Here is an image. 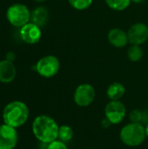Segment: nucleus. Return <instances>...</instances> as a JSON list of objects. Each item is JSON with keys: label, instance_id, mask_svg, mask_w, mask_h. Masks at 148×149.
Wrapping results in <instances>:
<instances>
[{"label": "nucleus", "instance_id": "nucleus-9", "mask_svg": "<svg viewBox=\"0 0 148 149\" xmlns=\"http://www.w3.org/2000/svg\"><path fill=\"white\" fill-rule=\"evenodd\" d=\"M128 41L132 45H140L148 39V26L143 23L133 24L127 32Z\"/></svg>", "mask_w": 148, "mask_h": 149}, {"label": "nucleus", "instance_id": "nucleus-3", "mask_svg": "<svg viewBox=\"0 0 148 149\" xmlns=\"http://www.w3.org/2000/svg\"><path fill=\"white\" fill-rule=\"evenodd\" d=\"M120 138L127 147H139L147 138L145 127L141 123L131 122L122 127L120 133Z\"/></svg>", "mask_w": 148, "mask_h": 149}, {"label": "nucleus", "instance_id": "nucleus-5", "mask_svg": "<svg viewBox=\"0 0 148 149\" xmlns=\"http://www.w3.org/2000/svg\"><path fill=\"white\" fill-rule=\"evenodd\" d=\"M60 63L57 57L47 55L41 58L36 64V71L38 73L46 79L54 77L59 71Z\"/></svg>", "mask_w": 148, "mask_h": 149}, {"label": "nucleus", "instance_id": "nucleus-18", "mask_svg": "<svg viewBox=\"0 0 148 149\" xmlns=\"http://www.w3.org/2000/svg\"><path fill=\"white\" fill-rule=\"evenodd\" d=\"M68 2L72 7L79 10L88 9L92 3V0H68Z\"/></svg>", "mask_w": 148, "mask_h": 149}, {"label": "nucleus", "instance_id": "nucleus-8", "mask_svg": "<svg viewBox=\"0 0 148 149\" xmlns=\"http://www.w3.org/2000/svg\"><path fill=\"white\" fill-rule=\"evenodd\" d=\"M18 143L17 128L7 124L0 125V149H14Z\"/></svg>", "mask_w": 148, "mask_h": 149}, {"label": "nucleus", "instance_id": "nucleus-23", "mask_svg": "<svg viewBox=\"0 0 148 149\" xmlns=\"http://www.w3.org/2000/svg\"><path fill=\"white\" fill-rule=\"evenodd\" d=\"M101 125H102V127H103L104 128H106H106H108V127L112 125V123H111V122H110L106 118H105V119L102 120Z\"/></svg>", "mask_w": 148, "mask_h": 149}, {"label": "nucleus", "instance_id": "nucleus-25", "mask_svg": "<svg viewBox=\"0 0 148 149\" xmlns=\"http://www.w3.org/2000/svg\"><path fill=\"white\" fill-rule=\"evenodd\" d=\"M131 1H133V2H134V3H137L144 2V0H131Z\"/></svg>", "mask_w": 148, "mask_h": 149}, {"label": "nucleus", "instance_id": "nucleus-26", "mask_svg": "<svg viewBox=\"0 0 148 149\" xmlns=\"http://www.w3.org/2000/svg\"><path fill=\"white\" fill-rule=\"evenodd\" d=\"M35 2H38V3H41V2H44L46 0H34Z\"/></svg>", "mask_w": 148, "mask_h": 149}, {"label": "nucleus", "instance_id": "nucleus-22", "mask_svg": "<svg viewBox=\"0 0 148 149\" xmlns=\"http://www.w3.org/2000/svg\"><path fill=\"white\" fill-rule=\"evenodd\" d=\"M15 58H16V55L13 52H9L7 54H6V60H9L10 62H13L15 60Z\"/></svg>", "mask_w": 148, "mask_h": 149}, {"label": "nucleus", "instance_id": "nucleus-7", "mask_svg": "<svg viewBox=\"0 0 148 149\" xmlns=\"http://www.w3.org/2000/svg\"><path fill=\"white\" fill-rule=\"evenodd\" d=\"M96 92L94 87L90 84H81L75 89L73 100L77 106L85 107L90 106L95 99Z\"/></svg>", "mask_w": 148, "mask_h": 149}, {"label": "nucleus", "instance_id": "nucleus-21", "mask_svg": "<svg viewBox=\"0 0 148 149\" xmlns=\"http://www.w3.org/2000/svg\"><path fill=\"white\" fill-rule=\"evenodd\" d=\"M142 125H147L148 124V112L145 111L142 112V120H141Z\"/></svg>", "mask_w": 148, "mask_h": 149}, {"label": "nucleus", "instance_id": "nucleus-17", "mask_svg": "<svg viewBox=\"0 0 148 149\" xmlns=\"http://www.w3.org/2000/svg\"><path fill=\"white\" fill-rule=\"evenodd\" d=\"M127 57L131 61L138 62L143 57V51L140 45H133L127 51Z\"/></svg>", "mask_w": 148, "mask_h": 149}, {"label": "nucleus", "instance_id": "nucleus-4", "mask_svg": "<svg viewBox=\"0 0 148 149\" xmlns=\"http://www.w3.org/2000/svg\"><path fill=\"white\" fill-rule=\"evenodd\" d=\"M7 20L15 27H22L31 20V12L28 7L23 3L10 5L6 11Z\"/></svg>", "mask_w": 148, "mask_h": 149}, {"label": "nucleus", "instance_id": "nucleus-14", "mask_svg": "<svg viewBox=\"0 0 148 149\" xmlns=\"http://www.w3.org/2000/svg\"><path fill=\"white\" fill-rule=\"evenodd\" d=\"M125 93L126 87L120 82L112 83L106 90V95L111 100H120Z\"/></svg>", "mask_w": 148, "mask_h": 149}, {"label": "nucleus", "instance_id": "nucleus-12", "mask_svg": "<svg viewBox=\"0 0 148 149\" xmlns=\"http://www.w3.org/2000/svg\"><path fill=\"white\" fill-rule=\"evenodd\" d=\"M108 41L109 43L117 48H122L126 45L128 41L127 33L120 28H113L108 32Z\"/></svg>", "mask_w": 148, "mask_h": 149}, {"label": "nucleus", "instance_id": "nucleus-20", "mask_svg": "<svg viewBox=\"0 0 148 149\" xmlns=\"http://www.w3.org/2000/svg\"><path fill=\"white\" fill-rule=\"evenodd\" d=\"M47 149H68V148L65 142L59 140H55L48 144Z\"/></svg>", "mask_w": 148, "mask_h": 149}, {"label": "nucleus", "instance_id": "nucleus-16", "mask_svg": "<svg viewBox=\"0 0 148 149\" xmlns=\"http://www.w3.org/2000/svg\"><path fill=\"white\" fill-rule=\"evenodd\" d=\"M105 2L111 9L117 11H121L126 10L130 5L131 0H105Z\"/></svg>", "mask_w": 148, "mask_h": 149}, {"label": "nucleus", "instance_id": "nucleus-19", "mask_svg": "<svg viewBox=\"0 0 148 149\" xmlns=\"http://www.w3.org/2000/svg\"><path fill=\"white\" fill-rule=\"evenodd\" d=\"M129 119L131 122L133 123H141L142 120V112L139 109H133L129 114Z\"/></svg>", "mask_w": 148, "mask_h": 149}, {"label": "nucleus", "instance_id": "nucleus-24", "mask_svg": "<svg viewBox=\"0 0 148 149\" xmlns=\"http://www.w3.org/2000/svg\"><path fill=\"white\" fill-rule=\"evenodd\" d=\"M145 129H146V134H147V137L148 138V124L146 125V127H145Z\"/></svg>", "mask_w": 148, "mask_h": 149}, {"label": "nucleus", "instance_id": "nucleus-15", "mask_svg": "<svg viewBox=\"0 0 148 149\" xmlns=\"http://www.w3.org/2000/svg\"><path fill=\"white\" fill-rule=\"evenodd\" d=\"M73 130L70 126L63 125L60 126L58 128V140L66 143L69 142L73 138Z\"/></svg>", "mask_w": 148, "mask_h": 149}, {"label": "nucleus", "instance_id": "nucleus-6", "mask_svg": "<svg viewBox=\"0 0 148 149\" xmlns=\"http://www.w3.org/2000/svg\"><path fill=\"white\" fill-rule=\"evenodd\" d=\"M105 114L112 125H118L124 120L126 115V108L121 101L111 100L105 107Z\"/></svg>", "mask_w": 148, "mask_h": 149}, {"label": "nucleus", "instance_id": "nucleus-1", "mask_svg": "<svg viewBox=\"0 0 148 149\" xmlns=\"http://www.w3.org/2000/svg\"><path fill=\"white\" fill-rule=\"evenodd\" d=\"M58 125L56 120L48 115L37 116L31 126L32 133L35 138L43 143H51L55 140H58Z\"/></svg>", "mask_w": 148, "mask_h": 149}, {"label": "nucleus", "instance_id": "nucleus-10", "mask_svg": "<svg viewBox=\"0 0 148 149\" xmlns=\"http://www.w3.org/2000/svg\"><path fill=\"white\" fill-rule=\"evenodd\" d=\"M20 37L24 42L30 45H34L39 42L42 31L40 27L33 23H28L20 28Z\"/></svg>", "mask_w": 148, "mask_h": 149}, {"label": "nucleus", "instance_id": "nucleus-2", "mask_svg": "<svg viewBox=\"0 0 148 149\" xmlns=\"http://www.w3.org/2000/svg\"><path fill=\"white\" fill-rule=\"evenodd\" d=\"M30 112L27 105L20 100H14L8 103L2 113L4 124L18 128L24 126L29 119Z\"/></svg>", "mask_w": 148, "mask_h": 149}, {"label": "nucleus", "instance_id": "nucleus-13", "mask_svg": "<svg viewBox=\"0 0 148 149\" xmlns=\"http://www.w3.org/2000/svg\"><path fill=\"white\" fill-rule=\"evenodd\" d=\"M49 18L48 10L44 7H37L31 13V23L35 24L38 27H43L46 24Z\"/></svg>", "mask_w": 148, "mask_h": 149}, {"label": "nucleus", "instance_id": "nucleus-11", "mask_svg": "<svg viewBox=\"0 0 148 149\" xmlns=\"http://www.w3.org/2000/svg\"><path fill=\"white\" fill-rule=\"evenodd\" d=\"M17 75V70L13 64L9 60L3 59L0 61V82L9 84L12 82Z\"/></svg>", "mask_w": 148, "mask_h": 149}]
</instances>
